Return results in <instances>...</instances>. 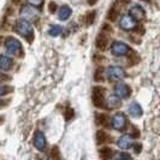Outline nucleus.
Returning <instances> with one entry per match:
<instances>
[{
    "mask_svg": "<svg viewBox=\"0 0 160 160\" xmlns=\"http://www.w3.org/2000/svg\"><path fill=\"white\" fill-rule=\"evenodd\" d=\"M13 30L19 34L23 38H29V40H32V24L29 23V21L27 19H19L17 21L15 27H13Z\"/></svg>",
    "mask_w": 160,
    "mask_h": 160,
    "instance_id": "1",
    "label": "nucleus"
},
{
    "mask_svg": "<svg viewBox=\"0 0 160 160\" xmlns=\"http://www.w3.org/2000/svg\"><path fill=\"white\" fill-rule=\"evenodd\" d=\"M124 76H125V72L119 66H110L107 69V78L111 82L120 81L122 78H124Z\"/></svg>",
    "mask_w": 160,
    "mask_h": 160,
    "instance_id": "2",
    "label": "nucleus"
},
{
    "mask_svg": "<svg viewBox=\"0 0 160 160\" xmlns=\"http://www.w3.org/2000/svg\"><path fill=\"white\" fill-rule=\"evenodd\" d=\"M105 92L106 89L102 87H94L93 88V104L96 107H102L105 102Z\"/></svg>",
    "mask_w": 160,
    "mask_h": 160,
    "instance_id": "3",
    "label": "nucleus"
},
{
    "mask_svg": "<svg viewBox=\"0 0 160 160\" xmlns=\"http://www.w3.org/2000/svg\"><path fill=\"white\" fill-rule=\"evenodd\" d=\"M129 51H130V48L128 45H125L124 42H120V41L113 42L112 46H111V52H112L113 56L116 57L124 56V54L129 53Z\"/></svg>",
    "mask_w": 160,
    "mask_h": 160,
    "instance_id": "4",
    "label": "nucleus"
},
{
    "mask_svg": "<svg viewBox=\"0 0 160 160\" xmlns=\"http://www.w3.org/2000/svg\"><path fill=\"white\" fill-rule=\"evenodd\" d=\"M5 47H6V51H8L10 54H18L21 52V43L19 41L13 39V38H8L6 41H5Z\"/></svg>",
    "mask_w": 160,
    "mask_h": 160,
    "instance_id": "5",
    "label": "nucleus"
},
{
    "mask_svg": "<svg viewBox=\"0 0 160 160\" xmlns=\"http://www.w3.org/2000/svg\"><path fill=\"white\" fill-rule=\"evenodd\" d=\"M111 125L114 130H122L127 125V117L123 113H116L111 120Z\"/></svg>",
    "mask_w": 160,
    "mask_h": 160,
    "instance_id": "6",
    "label": "nucleus"
},
{
    "mask_svg": "<svg viewBox=\"0 0 160 160\" xmlns=\"http://www.w3.org/2000/svg\"><path fill=\"white\" fill-rule=\"evenodd\" d=\"M120 28L124 29V30H132L135 29L137 25V21L134 19L130 15H127V16H123L122 19H120Z\"/></svg>",
    "mask_w": 160,
    "mask_h": 160,
    "instance_id": "7",
    "label": "nucleus"
},
{
    "mask_svg": "<svg viewBox=\"0 0 160 160\" xmlns=\"http://www.w3.org/2000/svg\"><path fill=\"white\" fill-rule=\"evenodd\" d=\"M131 93V90L129 88V86H127L125 83H117L114 87V94L118 96L119 99H125L128 98Z\"/></svg>",
    "mask_w": 160,
    "mask_h": 160,
    "instance_id": "8",
    "label": "nucleus"
},
{
    "mask_svg": "<svg viewBox=\"0 0 160 160\" xmlns=\"http://www.w3.org/2000/svg\"><path fill=\"white\" fill-rule=\"evenodd\" d=\"M38 11L32 6H29V5H25L22 8L21 10V16L23 17V19H27V21H32V19H35L38 17Z\"/></svg>",
    "mask_w": 160,
    "mask_h": 160,
    "instance_id": "9",
    "label": "nucleus"
},
{
    "mask_svg": "<svg viewBox=\"0 0 160 160\" xmlns=\"http://www.w3.org/2000/svg\"><path fill=\"white\" fill-rule=\"evenodd\" d=\"M34 146L39 149V151H43L45 146H46V137L42 134V131H38L34 136Z\"/></svg>",
    "mask_w": 160,
    "mask_h": 160,
    "instance_id": "10",
    "label": "nucleus"
},
{
    "mask_svg": "<svg viewBox=\"0 0 160 160\" xmlns=\"http://www.w3.org/2000/svg\"><path fill=\"white\" fill-rule=\"evenodd\" d=\"M129 13H130V16L132 17L134 19H136V21H140V19H142V18L146 16L144 10L141 8L140 5H134L132 8H130Z\"/></svg>",
    "mask_w": 160,
    "mask_h": 160,
    "instance_id": "11",
    "label": "nucleus"
},
{
    "mask_svg": "<svg viewBox=\"0 0 160 160\" xmlns=\"http://www.w3.org/2000/svg\"><path fill=\"white\" fill-rule=\"evenodd\" d=\"M117 144L122 149H128V148H130L132 146V137L130 136V135H123L117 141Z\"/></svg>",
    "mask_w": 160,
    "mask_h": 160,
    "instance_id": "12",
    "label": "nucleus"
},
{
    "mask_svg": "<svg viewBox=\"0 0 160 160\" xmlns=\"http://www.w3.org/2000/svg\"><path fill=\"white\" fill-rule=\"evenodd\" d=\"M128 111H129V114L131 117H134V118H138V117L142 116V108H141V106L137 104V102H132V104L129 105Z\"/></svg>",
    "mask_w": 160,
    "mask_h": 160,
    "instance_id": "13",
    "label": "nucleus"
},
{
    "mask_svg": "<svg viewBox=\"0 0 160 160\" xmlns=\"http://www.w3.org/2000/svg\"><path fill=\"white\" fill-rule=\"evenodd\" d=\"M96 142L99 144L106 143V142H112V137L104 130H98V132H96Z\"/></svg>",
    "mask_w": 160,
    "mask_h": 160,
    "instance_id": "14",
    "label": "nucleus"
},
{
    "mask_svg": "<svg viewBox=\"0 0 160 160\" xmlns=\"http://www.w3.org/2000/svg\"><path fill=\"white\" fill-rule=\"evenodd\" d=\"M106 105L110 110H114V108H118L120 106V99L116 95H110L106 100Z\"/></svg>",
    "mask_w": 160,
    "mask_h": 160,
    "instance_id": "15",
    "label": "nucleus"
},
{
    "mask_svg": "<svg viewBox=\"0 0 160 160\" xmlns=\"http://www.w3.org/2000/svg\"><path fill=\"white\" fill-rule=\"evenodd\" d=\"M96 47L99 48L100 51H105L107 48V45H108V38L105 35L104 32L100 34L98 38H96Z\"/></svg>",
    "mask_w": 160,
    "mask_h": 160,
    "instance_id": "16",
    "label": "nucleus"
},
{
    "mask_svg": "<svg viewBox=\"0 0 160 160\" xmlns=\"http://www.w3.org/2000/svg\"><path fill=\"white\" fill-rule=\"evenodd\" d=\"M12 66V59L10 57L5 56H0V70H4V71H8L10 70V68Z\"/></svg>",
    "mask_w": 160,
    "mask_h": 160,
    "instance_id": "17",
    "label": "nucleus"
},
{
    "mask_svg": "<svg viewBox=\"0 0 160 160\" xmlns=\"http://www.w3.org/2000/svg\"><path fill=\"white\" fill-rule=\"evenodd\" d=\"M71 16V8H69L68 5H64V6H62L60 10H59V19L60 21H66V19H69Z\"/></svg>",
    "mask_w": 160,
    "mask_h": 160,
    "instance_id": "18",
    "label": "nucleus"
},
{
    "mask_svg": "<svg viewBox=\"0 0 160 160\" xmlns=\"http://www.w3.org/2000/svg\"><path fill=\"white\" fill-rule=\"evenodd\" d=\"M113 154H114L113 149L108 148V147H104V148L100 149V157L102 159H111L113 157Z\"/></svg>",
    "mask_w": 160,
    "mask_h": 160,
    "instance_id": "19",
    "label": "nucleus"
},
{
    "mask_svg": "<svg viewBox=\"0 0 160 160\" xmlns=\"http://www.w3.org/2000/svg\"><path fill=\"white\" fill-rule=\"evenodd\" d=\"M119 11L120 8H118V6H116V5H113L112 8H111V10L108 11V15H107V17H108V19L110 21H116L117 19V17H118V15H119Z\"/></svg>",
    "mask_w": 160,
    "mask_h": 160,
    "instance_id": "20",
    "label": "nucleus"
},
{
    "mask_svg": "<svg viewBox=\"0 0 160 160\" xmlns=\"http://www.w3.org/2000/svg\"><path fill=\"white\" fill-rule=\"evenodd\" d=\"M140 60H141V58H140V56L137 53H130L128 57V63L130 66H134V65L138 64Z\"/></svg>",
    "mask_w": 160,
    "mask_h": 160,
    "instance_id": "21",
    "label": "nucleus"
},
{
    "mask_svg": "<svg viewBox=\"0 0 160 160\" xmlns=\"http://www.w3.org/2000/svg\"><path fill=\"white\" fill-rule=\"evenodd\" d=\"M95 122H96V124H98V125H107L108 118H107V116H106V114L100 113V114H96Z\"/></svg>",
    "mask_w": 160,
    "mask_h": 160,
    "instance_id": "22",
    "label": "nucleus"
},
{
    "mask_svg": "<svg viewBox=\"0 0 160 160\" xmlns=\"http://www.w3.org/2000/svg\"><path fill=\"white\" fill-rule=\"evenodd\" d=\"M63 32L62 27H59V25H53V27L49 28L48 35H51V36H58V35H60V32Z\"/></svg>",
    "mask_w": 160,
    "mask_h": 160,
    "instance_id": "23",
    "label": "nucleus"
},
{
    "mask_svg": "<svg viewBox=\"0 0 160 160\" xmlns=\"http://www.w3.org/2000/svg\"><path fill=\"white\" fill-rule=\"evenodd\" d=\"M94 81L95 82H102L104 81V69L102 68L96 69L95 73H94Z\"/></svg>",
    "mask_w": 160,
    "mask_h": 160,
    "instance_id": "24",
    "label": "nucleus"
},
{
    "mask_svg": "<svg viewBox=\"0 0 160 160\" xmlns=\"http://www.w3.org/2000/svg\"><path fill=\"white\" fill-rule=\"evenodd\" d=\"M95 15H96L95 11H89L88 13H87V16H86V24L87 25L93 24V22L95 21Z\"/></svg>",
    "mask_w": 160,
    "mask_h": 160,
    "instance_id": "25",
    "label": "nucleus"
},
{
    "mask_svg": "<svg viewBox=\"0 0 160 160\" xmlns=\"http://www.w3.org/2000/svg\"><path fill=\"white\" fill-rule=\"evenodd\" d=\"M64 116H65V119H66V120H70L71 118H73V116H75V111L72 110L71 107H68V108L65 110Z\"/></svg>",
    "mask_w": 160,
    "mask_h": 160,
    "instance_id": "26",
    "label": "nucleus"
},
{
    "mask_svg": "<svg viewBox=\"0 0 160 160\" xmlns=\"http://www.w3.org/2000/svg\"><path fill=\"white\" fill-rule=\"evenodd\" d=\"M59 149L58 147H53L52 151H51V158H54V159H59Z\"/></svg>",
    "mask_w": 160,
    "mask_h": 160,
    "instance_id": "27",
    "label": "nucleus"
},
{
    "mask_svg": "<svg viewBox=\"0 0 160 160\" xmlns=\"http://www.w3.org/2000/svg\"><path fill=\"white\" fill-rule=\"evenodd\" d=\"M93 59H94V62H95L96 64H100V63H102V62L106 60V59H105V57H102V54H95Z\"/></svg>",
    "mask_w": 160,
    "mask_h": 160,
    "instance_id": "28",
    "label": "nucleus"
},
{
    "mask_svg": "<svg viewBox=\"0 0 160 160\" xmlns=\"http://www.w3.org/2000/svg\"><path fill=\"white\" fill-rule=\"evenodd\" d=\"M48 11L51 12V13H54L57 11V4L56 2H53V1H51L49 4H48Z\"/></svg>",
    "mask_w": 160,
    "mask_h": 160,
    "instance_id": "29",
    "label": "nucleus"
},
{
    "mask_svg": "<svg viewBox=\"0 0 160 160\" xmlns=\"http://www.w3.org/2000/svg\"><path fill=\"white\" fill-rule=\"evenodd\" d=\"M8 92H12L11 87H1L0 86V96L4 95V94H8Z\"/></svg>",
    "mask_w": 160,
    "mask_h": 160,
    "instance_id": "30",
    "label": "nucleus"
},
{
    "mask_svg": "<svg viewBox=\"0 0 160 160\" xmlns=\"http://www.w3.org/2000/svg\"><path fill=\"white\" fill-rule=\"evenodd\" d=\"M28 2L30 5H34V6H41L42 2H43V0H28Z\"/></svg>",
    "mask_w": 160,
    "mask_h": 160,
    "instance_id": "31",
    "label": "nucleus"
},
{
    "mask_svg": "<svg viewBox=\"0 0 160 160\" xmlns=\"http://www.w3.org/2000/svg\"><path fill=\"white\" fill-rule=\"evenodd\" d=\"M118 158H120V159H130V155L125 154V153H120V154H118Z\"/></svg>",
    "mask_w": 160,
    "mask_h": 160,
    "instance_id": "32",
    "label": "nucleus"
},
{
    "mask_svg": "<svg viewBox=\"0 0 160 160\" xmlns=\"http://www.w3.org/2000/svg\"><path fill=\"white\" fill-rule=\"evenodd\" d=\"M134 149H135L136 153H140L141 149H142V147H141V144H135V146H134Z\"/></svg>",
    "mask_w": 160,
    "mask_h": 160,
    "instance_id": "33",
    "label": "nucleus"
},
{
    "mask_svg": "<svg viewBox=\"0 0 160 160\" xmlns=\"http://www.w3.org/2000/svg\"><path fill=\"white\" fill-rule=\"evenodd\" d=\"M104 30H107V32H113V29L108 25V24H104Z\"/></svg>",
    "mask_w": 160,
    "mask_h": 160,
    "instance_id": "34",
    "label": "nucleus"
},
{
    "mask_svg": "<svg viewBox=\"0 0 160 160\" xmlns=\"http://www.w3.org/2000/svg\"><path fill=\"white\" fill-rule=\"evenodd\" d=\"M6 80H10V77L5 76V75H2V73H0V81H6Z\"/></svg>",
    "mask_w": 160,
    "mask_h": 160,
    "instance_id": "35",
    "label": "nucleus"
},
{
    "mask_svg": "<svg viewBox=\"0 0 160 160\" xmlns=\"http://www.w3.org/2000/svg\"><path fill=\"white\" fill-rule=\"evenodd\" d=\"M6 104H8V101H5V100H0V107L4 106V105H6Z\"/></svg>",
    "mask_w": 160,
    "mask_h": 160,
    "instance_id": "36",
    "label": "nucleus"
},
{
    "mask_svg": "<svg viewBox=\"0 0 160 160\" xmlns=\"http://www.w3.org/2000/svg\"><path fill=\"white\" fill-rule=\"evenodd\" d=\"M96 1H98V0H88V4L89 5H94Z\"/></svg>",
    "mask_w": 160,
    "mask_h": 160,
    "instance_id": "37",
    "label": "nucleus"
},
{
    "mask_svg": "<svg viewBox=\"0 0 160 160\" xmlns=\"http://www.w3.org/2000/svg\"><path fill=\"white\" fill-rule=\"evenodd\" d=\"M12 1H13V2H15V4H18V2H19V1H21V0H12Z\"/></svg>",
    "mask_w": 160,
    "mask_h": 160,
    "instance_id": "38",
    "label": "nucleus"
},
{
    "mask_svg": "<svg viewBox=\"0 0 160 160\" xmlns=\"http://www.w3.org/2000/svg\"><path fill=\"white\" fill-rule=\"evenodd\" d=\"M0 120H2V117H0ZM0 124H1V122H0Z\"/></svg>",
    "mask_w": 160,
    "mask_h": 160,
    "instance_id": "39",
    "label": "nucleus"
}]
</instances>
